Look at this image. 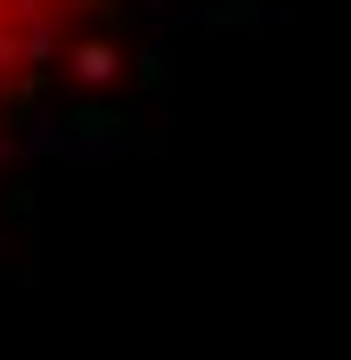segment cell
I'll list each match as a JSON object with an SVG mask.
<instances>
[{
  "label": "cell",
  "mask_w": 351,
  "mask_h": 360,
  "mask_svg": "<svg viewBox=\"0 0 351 360\" xmlns=\"http://www.w3.org/2000/svg\"><path fill=\"white\" fill-rule=\"evenodd\" d=\"M90 8L98 0H0V148L17 139V123L41 107V90L74 58Z\"/></svg>",
  "instance_id": "6da1fadb"
}]
</instances>
